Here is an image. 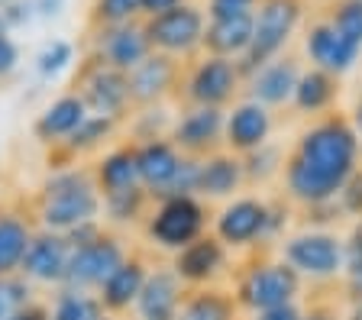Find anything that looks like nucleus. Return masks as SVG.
I'll list each match as a JSON object with an SVG mask.
<instances>
[{
  "mask_svg": "<svg viewBox=\"0 0 362 320\" xmlns=\"http://www.w3.org/2000/svg\"><path fill=\"white\" fill-rule=\"evenodd\" d=\"M359 136L346 117L327 114L310 123L281 165L288 198L304 207L337 201L339 188L359 168Z\"/></svg>",
  "mask_w": 362,
  "mask_h": 320,
  "instance_id": "obj_1",
  "label": "nucleus"
},
{
  "mask_svg": "<svg viewBox=\"0 0 362 320\" xmlns=\"http://www.w3.org/2000/svg\"><path fill=\"white\" fill-rule=\"evenodd\" d=\"M104 198L94 182V168H55L36 194V217L42 230L71 233L75 227L100 220Z\"/></svg>",
  "mask_w": 362,
  "mask_h": 320,
  "instance_id": "obj_2",
  "label": "nucleus"
},
{
  "mask_svg": "<svg viewBox=\"0 0 362 320\" xmlns=\"http://www.w3.org/2000/svg\"><path fill=\"white\" fill-rule=\"evenodd\" d=\"M252 16H256L252 42H249L246 55L240 59L243 78L256 75L262 65H269L272 59H279L285 52L294 30L301 26L304 0H259Z\"/></svg>",
  "mask_w": 362,
  "mask_h": 320,
  "instance_id": "obj_3",
  "label": "nucleus"
},
{
  "mask_svg": "<svg viewBox=\"0 0 362 320\" xmlns=\"http://www.w3.org/2000/svg\"><path fill=\"white\" fill-rule=\"evenodd\" d=\"M207 230V207L197 201V194H178V198H162L146 217V237L158 249L178 252Z\"/></svg>",
  "mask_w": 362,
  "mask_h": 320,
  "instance_id": "obj_4",
  "label": "nucleus"
},
{
  "mask_svg": "<svg viewBox=\"0 0 362 320\" xmlns=\"http://www.w3.org/2000/svg\"><path fill=\"white\" fill-rule=\"evenodd\" d=\"M243 81H246V78H243L236 59H220V55L204 52L201 59L181 75L178 88H185L181 97H185L188 107H220V110H223V107L240 94Z\"/></svg>",
  "mask_w": 362,
  "mask_h": 320,
  "instance_id": "obj_5",
  "label": "nucleus"
},
{
  "mask_svg": "<svg viewBox=\"0 0 362 320\" xmlns=\"http://www.w3.org/2000/svg\"><path fill=\"white\" fill-rule=\"evenodd\" d=\"M127 246L120 237L113 233H100L84 246H71V259H68V272H65V285L62 288H75V291H94L110 278L117 268L127 262Z\"/></svg>",
  "mask_w": 362,
  "mask_h": 320,
  "instance_id": "obj_6",
  "label": "nucleus"
},
{
  "mask_svg": "<svg viewBox=\"0 0 362 320\" xmlns=\"http://www.w3.org/2000/svg\"><path fill=\"white\" fill-rule=\"evenodd\" d=\"M146 36H149L152 52L172 55V59H188L201 49L204 30H207V16L194 4H181V7L168 10L143 20Z\"/></svg>",
  "mask_w": 362,
  "mask_h": 320,
  "instance_id": "obj_7",
  "label": "nucleus"
},
{
  "mask_svg": "<svg viewBox=\"0 0 362 320\" xmlns=\"http://www.w3.org/2000/svg\"><path fill=\"white\" fill-rule=\"evenodd\" d=\"M301 295V275L288 262H259L246 268L236 285V304L249 311H265V307L291 304Z\"/></svg>",
  "mask_w": 362,
  "mask_h": 320,
  "instance_id": "obj_8",
  "label": "nucleus"
},
{
  "mask_svg": "<svg viewBox=\"0 0 362 320\" xmlns=\"http://www.w3.org/2000/svg\"><path fill=\"white\" fill-rule=\"evenodd\" d=\"M78 94L88 104L90 114L110 117L120 123L123 117L133 110V97H129V75L104 65L100 59L90 55L84 65L81 78H78Z\"/></svg>",
  "mask_w": 362,
  "mask_h": 320,
  "instance_id": "obj_9",
  "label": "nucleus"
},
{
  "mask_svg": "<svg viewBox=\"0 0 362 320\" xmlns=\"http://www.w3.org/2000/svg\"><path fill=\"white\" fill-rule=\"evenodd\" d=\"M285 262L298 275L308 278H337L343 272V239H337L327 230H310V233H298L281 246Z\"/></svg>",
  "mask_w": 362,
  "mask_h": 320,
  "instance_id": "obj_10",
  "label": "nucleus"
},
{
  "mask_svg": "<svg viewBox=\"0 0 362 320\" xmlns=\"http://www.w3.org/2000/svg\"><path fill=\"white\" fill-rule=\"evenodd\" d=\"M223 126H226V114L220 107H188L172 123L168 139L185 155L204 159V155H214L223 149Z\"/></svg>",
  "mask_w": 362,
  "mask_h": 320,
  "instance_id": "obj_11",
  "label": "nucleus"
},
{
  "mask_svg": "<svg viewBox=\"0 0 362 320\" xmlns=\"http://www.w3.org/2000/svg\"><path fill=\"white\" fill-rule=\"evenodd\" d=\"M149 55H152V46H149V36H146L143 20L120 23V26H98L94 30V59H100L110 69L129 75Z\"/></svg>",
  "mask_w": 362,
  "mask_h": 320,
  "instance_id": "obj_12",
  "label": "nucleus"
},
{
  "mask_svg": "<svg viewBox=\"0 0 362 320\" xmlns=\"http://www.w3.org/2000/svg\"><path fill=\"white\" fill-rule=\"evenodd\" d=\"M68 259H71V243L65 239V233L33 230V239L26 246L20 275L30 285H65Z\"/></svg>",
  "mask_w": 362,
  "mask_h": 320,
  "instance_id": "obj_13",
  "label": "nucleus"
},
{
  "mask_svg": "<svg viewBox=\"0 0 362 320\" xmlns=\"http://www.w3.org/2000/svg\"><path fill=\"white\" fill-rule=\"evenodd\" d=\"M214 237L226 249H243L256 239L269 237V204L259 198H236L217 213V233Z\"/></svg>",
  "mask_w": 362,
  "mask_h": 320,
  "instance_id": "obj_14",
  "label": "nucleus"
},
{
  "mask_svg": "<svg viewBox=\"0 0 362 320\" xmlns=\"http://www.w3.org/2000/svg\"><path fill=\"white\" fill-rule=\"evenodd\" d=\"M181 61L172 59V55L152 52L146 61H139L133 71H129V97H133V107L146 110V107H156L175 94V88L181 84Z\"/></svg>",
  "mask_w": 362,
  "mask_h": 320,
  "instance_id": "obj_15",
  "label": "nucleus"
},
{
  "mask_svg": "<svg viewBox=\"0 0 362 320\" xmlns=\"http://www.w3.org/2000/svg\"><path fill=\"white\" fill-rule=\"evenodd\" d=\"M304 52L314 61V69H324L339 78L359 61L362 46L349 42L330 20H317V23H310L308 32H304Z\"/></svg>",
  "mask_w": 362,
  "mask_h": 320,
  "instance_id": "obj_16",
  "label": "nucleus"
},
{
  "mask_svg": "<svg viewBox=\"0 0 362 320\" xmlns=\"http://www.w3.org/2000/svg\"><path fill=\"white\" fill-rule=\"evenodd\" d=\"M181 153L178 146L168 136L162 139H146V143H136V165H139V184L149 191L152 204L165 198V191L172 188L175 175L181 168Z\"/></svg>",
  "mask_w": 362,
  "mask_h": 320,
  "instance_id": "obj_17",
  "label": "nucleus"
},
{
  "mask_svg": "<svg viewBox=\"0 0 362 320\" xmlns=\"http://www.w3.org/2000/svg\"><path fill=\"white\" fill-rule=\"evenodd\" d=\"M172 268L181 278V285H191V288L214 285L220 278V272L226 268V246L217 237L204 233L194 243H188L185 249L175 252Z\"/></svg>",
  "mask_w": 362,
  "mask_h": 320,
  "instance_id": "obj_18",
  "label": "nucleus"
},
{
  "mask_svg": "<svg viewBox=\"0 0 362 320\" xmlns=\"http://www.w3.org/2000/svg\"><path fill=\"white\" fill-rule=\"evenodd\" d=\"M272 136V114L269 107L256 100H243L226 114L223 126V149L233 155H249L252 149L265 146Z\"/></svg>",
  "mask_w": 362,
  "mask_h": 320,
  "instance_id": "obj_19",
  "label": "nucleus"
},
{
  "mask_svg": "<svg viewBox=\"0 0 362 320\" xmlns=\"http://www.w3.org/2000/svg\"><path fill=\"white\" fill-rule=\"evenodd\" d=\"M298 78H301V61L294 55H279L272 59L269 65L249 75L246 84H249V100H256L262 107H279V104H288L294 97V88H298Z\"/></svg>",
  "mask_w": 362,
  "mask_h": 320,
  "instance_id": "obj_20",
  "label": "nucleus"
},
{
  "mask_svg": "<svg viewBox=\"0 0 362 320\" xmlns=\"http://www.w3.org/2000/svg\"><path fill=\"white\" fill-rule=\"evenodd\" d=\"M181 297H185V285L175 268H152L136 301V320H178Z\"/></svg>",
  "mask_w": 362,
  "mask_h": 320,
  "instance_id": "obj_21",
  "label": "nucleus"
},
{
  "mask_svg": "<svg viewBox=\"0 0 362 320\" xmlns=\"http://www.w3.org/2000/svg\"><path fill=\"white\" fill-rule=\"evenodd\" d=\"M149 272L152 268L146 266V259H139V256H127V262H123V266L98 288L100 307H104L107 314H123V311H129V307H136L139 291H143Z\"/></svg>",
  "mask_w": 362,
  "mask_h": 320,
  "instance_id": "obj_22",
  "label": "nucleus"
},
{
  "mask_svg": "<svg viewBox=\"0 0 362 320\" xmlns=\"http://www.w3.org/2000/svg\"><path fill=\"white\" fill-rule=\"evenodd\" d=\"M88 114H90V110H88V104L81 100V94H78V91L62 94L59 100H52V104L39 114L36 126H33V130H36V139H39V143H45V146L65 143V139L84 123V117H88Z\"/></svg>",
  "mask_w": 362,
  "mask_h": 320,
  "instance_id": "obj_23",
  "label": "nucleus"
},
{
  "mask_svg": "<svg viewBox=\"0 0 362 320\" xmlns=\"http://www.w3.org/2000/svg\"><path fill=\"white\" fill-rule=\"evenodd\" d=\"M252 30H256V16H226V20H207L201 49L207 55H220V59H236L246 55L249 42H252Z\"/></svg>",
  "mask_w": 362,
  "mask_h": 320,
  "instance_id": "obj_24",
  "label": "nucleus"
},
{
  "mask_svg": "<svg viewBox=\"0 0 362 320\" xmlns=\"http://www.w3.org/2000/svg\"><path fill=\"white\" fill-rule=\"evenodd\" d=\"M243 182H246V175H243L240 155L220 149V153L201 159V178H197V194L201 198H230V194L240 191Z\"/></svg>",
  "mask_w": 362,
  "mask_h": 320,
  "instance_id": "obj_25",
  "label": "nucleus"
},
{
  "mask_svg": "<svg viewBox=\"0 0 362 320\" xmlns=\"http://www.w3.org/2000/svg\"><path fill=\"white\" fill-rule=\"evenodd\" d=\"M94 182H98L100 198L104 194H117V191L139 188V165H136V143L117 146L110 153H104L94 165Z\"/></svg>",
  "mask_w": 362,
  "mask_h": 320,
  "instance_id": "obj_26",
  "label": "nucleus"
},
{
  "mask_svg": "<svg viewBox=\"0 0 362 320\" xmlns=\"http://www.w3.org/2000/svg\"><path fill=\"white\" fill-rule=\"evenodd\" d=\"M236 295L214 285L204 288H191L181 297L178 320H236Z\"/></svg>",
  "mask_w": 362,
  "mask_h": 320,
  "instance_id": "obj_27",
  "label": "nucleus"
},
{
  "mask_svg": "<svg viewBox=\"0 0 362 320\" xmlns=\"http://www.w3.org/2000/svg\"><path fill=\"white\" fill-rule=\"evenodd\" d=\"M337 97H339V78L324 69H308L298 78L291 100L301 114H327L337 104Z\"/></svg>",
  "mask_w": 362,
  "mask_h": 320,
  "instance_id": "obj_28",
  "label": "nucleus"
},
{
  "mask_svg": "<svg viewBox=\"0 0 362 320\" xmlns=\"http://www.w3.org/2000/svg\"><path fill=\"white\" fill-rule=\"evenodd\" d=\"M30 239H33L30 220H23L20 213H0V278L20 275Z\"/></svg>",
  "mask_w": 362,
  "mask_h": 320,
  "instance_id": "obj_29",
  "label": "nucleus"
},
{
  "mask_svg": "<svg viewBox=\"0 0 362 320\" xmlns=\"http://www.w3.org/2000/svg\"><path fill=\"white\" fill-rule=\"evenodd\" d=\"M113 130H117V120L100 117V114H88L81 126H78V130L71 133L65 143H59V149L68 155V159H78V155H84V153L100 149V146L113 136Z\"/></svg>",
  "mask_w": 362,
  "mask_h": 320,
  "instance_id": "obj_30",
  "label": "nucleus"
},
{
  "mask_svg": "<svg viewBox=\"0 0 362 320\" xmlns=\"http://www.w3.org/2000/svg\"><path fill=\"white\" fill-rule=\"evenodd\" d=\"M104 314L100 297L94 291H75L62 288L49 307V320H98Z\"/></svg>",
  "mask_w": 362,
  "mask_h": 320,
  "instance_id": "obj_31",
  "label": "nucleus"
},
{
  "mask_svg": "<svg viewBox=\"0 0 362 320\" xmlns=\"http://www.w3.org/2000/svg\"><path fill=\"white\" fill-rule=\"evenodd\" d=\"M152 211V198L149 191L139 184V188H129V191H117V194H104V211L113 223H136L149 217Z\"/></svg>",
  "mask_w": 362,
  "mask_h": 320,
  "instance_id": "obj_32",
  "label": "nucleus"
},
{
  "mask_svg": "<svg viewBox=\"0 0 362 320\" xmlns=\"http://www.w3.org/2000/svg\"><path fill=\"white\" fill-rule=\"evenodd\" d=\"M94 30L98 26H120L143 20V0H94Z\"/></svg>",
  "mask_w": 362,
  "mask_h": 320,
  "instance_id": "obj_33",
  "label": "nucleus"
},
{
  "mask_svg": "<svg viewBox=\"0 0 362 320\" xmlns=\"http://www.w3.org/2000/svg\"><path fill=\"white\" fill-rule=\"evenodd\" d=\"M75 61V46L68 39H49L36 55V71L39 78H59L65 69H71Z\"/></svg>",
  "mask_w": 362,
  "mask_h": 320,
  "instance_id": "obj_34",
  "label": "nucleus"
},
{
  "mask_svg": "<svg viewBox=\"0 0 362 320\" xmlns=\"http://www.w3.org/2000/svg\"><path fill=\"white\" fill-rule=\"evenodd\" d=\"M30 304H36V297H33V285L23 275L0 278V320H10Z\"/></svg>",
  "mask_w": 362,
  "mask_h": 320,
  "instance_id": "obj_35",
  "label": "nucleus"
},
{
  "mask_svg": "<svg viewBox=\"0 0 362 320\" xmlns=\"http://www.w3.org/2000/svg\"><path fill=\"white\" fill-rule=\"evenodd\" d=\"M330 23L337 26L349 42L362 46V0H337L330 13Z\"/></svg>",
  "mask_w": 362,
  "mask_h": 320,
  "instance_id": "obj_36",
  "label": "nucleus"
},
{
  "mask_svg": "<svg viewBox=\"0 0 362 320\" xmlns=\"http://www.w3.org/2000/svg\"><path fill=\"white\" fill-rule=\"evenodd\" d=\"M281 165H279V149H272L269 143L252 149L249 155H243V175H246V182H265L269 175L281 172Z\"/></svg>",
  "mask_w": 362,
  "mask_h": 320,
  "instance_id": "obj_37",
  "label": "nucleus"
},
{
  "mask_svg": "<svg viewBox=\"0 0 362 320\" xmlns=\"http://www.w3.org/2000/svg\"><path fill=\"white\" fill-rule=\"evenodd\" d=\"M339 211L353 213V217H362V168H356L353 175L346 178V184L339 188Z\"/></svg>",
  "mask_w": 362,
  "mask_h": 320,
  "instance_id": "obj_38",
  "label": "nucleus"
},
{
  "mask_svg": "<svg viewBox=\"0 0 362 320\" xmlns=\"http://www.w3.org/2000/svg\"><path fill=\"white\" fill-rule=\"evenodd\" d=\"M259 0H207V20H226V16L256 13Z\"/></svg>",
  "mask_w": 362,
  "mask_h": 320,
  "instance_id": "obj_39",
  "label": "nucleus"
},
{
  "mask_svg": "<svg viewBox=\"0 0 362 320\" xmlns=\"http://www.w3.org/2000/svg\"><path fill=\"white\" fill-rule=\"evenodd\" d=\"M0 13H4V20H7L10 32L20 30V26H26L36 16V10H33V0H7L4 7H0Z\"/></svg>",
  "mask_w": 362,
  "mask_h": 320,
  "instance_id": "obj_40",
  "label": "nucleus"
},
{
  "mask_svg": "<svg viewBox=\"0 0 362 320\" xmlns=\"http://www.w3.org/2000/svg\"><path fill=\"white\" fill-rule=\"evenodd\" d=\"M343 268H346V272H359L362 268V217L353 227L349 239L343 243Z\"/></svg>",
  "mask_w": 362,
  "mask_h": 320,
  "instance_id": "obj_41",
  "label": "nucleus"
},
{
  "mask_svg": "<svg viewBox=\"0 0 362 320\" xmlns=\"http://www.w3.org/2000/svg\"><path fill=\"white\" fill-rule=\"evenodd\" d=\"M20 65V46L13 42V36H0V78H10Z\"/></svg>",
  "mask_w": 362,
  "mask_h": 320,
  "instance_id": "obj_42",
  "label": "nucleus"
},
{
  "mask_svg": "<svg viewBox=\"0 0 362 320\" xmlns=\"http://www.w3.org/2000/svg\"><path fill=\"white\" fill-rule=\"evenodd\" d=\"M304 311L298 304H279V307H265V311H256V317L252 320H301Z\"/></svg>",
  "mask_w": 362,
  "mask_h": 320,
  "instance_id": "obj_43",
  "label": "nucleus"
},
{
  "mask_svg": "<svg viewBox=\"0 0 362 320\" xmlns=\"http://www.w3.org/2000/svg\"><path fill=\"white\" fill-rule=\"evenodd\" d=\"M181 4H188V0H143V20L158 16V13H168V10L181 7Z\"/></svg>",
  "mask_w": 362,
  "mask_h": 320,
  "instance_id": "obj_44",
  "label": "nucleus"
},
{
  "mask_svg": "<svg viewBox=\"0 0 362 320\" xmlns=\"http://www.w3.org/2000/svg\"><path fill=\"white\" fill-rule=\"evenodd\" d=\"M33 10H36L39 20H52L65 10V0H33Z\"/></svg>",
  "mask_w": 362,
  "mask_h": 320,
  "instance_id": "obj_45",
  "label": "nucleus"
},
{
  "mask_svg": "<svg viewBox=\"0 0 362 320\" xmlns=\"http://www.w3.org/2000/svg\"><path fill=\"white\" fill-rule=\"evenodd\" d=\"M346 295L353 304H359L362 301V268L359 272H346Z\"/></svg>",
  "mask_w": 362,
  "mask_h": 320,
  "instance_id": "obj_46",
  "label": "nucleus"
},
{
  "mask_svg": "<svg viewBox=\"0 0 362 320\" xmlns=\"http://www.w3.org/2000/svg\"><path fill=\"white\" fill-rule=\"evenodd\" d=\"M10 320H49V307H45V304H39V301H36V304L23 307L20 314H13V317H10Z\"/></svg>",
  "mask_w": 362,
  "mask_h": 320,
  "instance_id": "obj_47",
  "label": "nucleus"
},
{
  "mask_svg": "<svg viewBox=\"0 0 362 320\" xmlns=\"http://www.w3.org/2000/svg\"><path fill=\"white\" fill-rule=\"evenodd\" d=\"M301 320H337V311H333L330 304H317V307H310Z\"/></svg>",
  "mask_w": 362,
  "mask_h": 320,
  "instance_id": "obj_48",
  "label": "nucleus"
},
{
  "mask_svg": "<svg viewBox=\"0 0 362 320\" xmlns=\"http://www.w3.org/2000/svg\"><path fill=\"white\" fill-rule=\"evenodd\" d=\"M349 123H353L356 136H359V149H362V94L356 97V107H353V117H349Z\"/></svg>",
  "mask_w": 362,
  "mask_h": 320,
  "instance_id": "obj_49",
  "label": "nucleus"
},
{
  "mask_svg": "<svg viewBox=\"0 0 362 320\" xmlns=\"http://www.w3.org/2000/svg\"><path fill=\"white\" fill-rule=\"evenodd\" d=\"M0 36H10V26H7V20H4V13H0Z\"/></svg>",
  "mask_w": 362,
  "mask_h": 320,
  "instance_id": "obj_50",
  "label": "nucleus"
},
{
  "mask_svg": "<svg viewBox=\"0 0 362 320\" xmlns=\"http://www.w3.org/2000/svg\"><path fill=\"white\" fill-rule=\"evenodd\" d=\"M98 320H117V314H107V311H104V314H100Z\"/></svg>",
  "mask_w": 362,
  "mask_h": 320,
  "instance_id": "obj_51",
  "label": "nucleus"
},
{
  "mask_svg": "<svg viewBox=\"0 0 362 320\" xmlns=\"http://www.w3.org/2000/svg\"><path fill=\"white\" fill-rule=\"evenodd\" d=\"M4 4H7V0H0V7H4Z\"/></svg>",
  "mask_w": 362,
  "mask_h": 320,
  "instance_id": "obj_52",
  "label": "nucleus"
}]
</instances>
